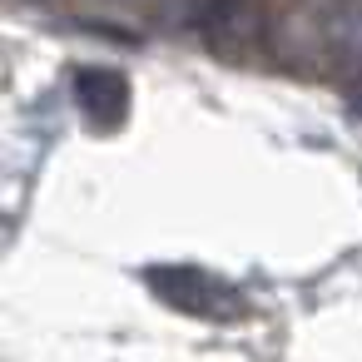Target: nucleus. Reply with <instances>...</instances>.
Wrapping results in <instances>:
<instances>
[{"label":"nucleus","mask_w":362,"mask_h":362,"mask_svg":"<svg viewBox=\"0 0 362 362\" xmlns=\"http://www.w3.org/2000/svg\"><path fill=\"white\" fill-rule=\"evenodd\" d=\"M144 283L154 288L159 303L189 313V317H204V322H233L248 303L233 283H223L218 273L209 268H189V263H164V268H149Z\"/></svg>","instance_id":"nucleus-1"},{"label":"nucleus","mask_w":362,"mask_h":362,"mask_svg":"<svg viewBox=\"0 0 362 362\" xmlns=\"http://www.w3.org/2000/svg\"><path fill=\"white\" fill-rule=\"evenodd\" d=\"M75 110L95 124V129H119L129 115V80L110 65H80L70 80Z\"/></svg>","instance_id":"nucleus-2"}]
</instances>
